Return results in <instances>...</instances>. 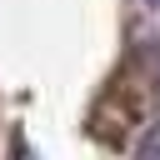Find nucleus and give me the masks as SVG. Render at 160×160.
Instances as JSON below:
<instances>
[{"instance_id": "nucleus-1", "label": "nucleus", "mask_w": 160, "mask_h": 160, "mask_svg": "<svg viewBox=\"0 0 160 160\" xmlns=\"http://www.w3.org/2000/svg\"><path fill=\"white\" fill-rule=\"evenodd\" d=\"M145 155H150V160H160V125L150 130V140H145Z\"/></svg>"}]
</instances>
